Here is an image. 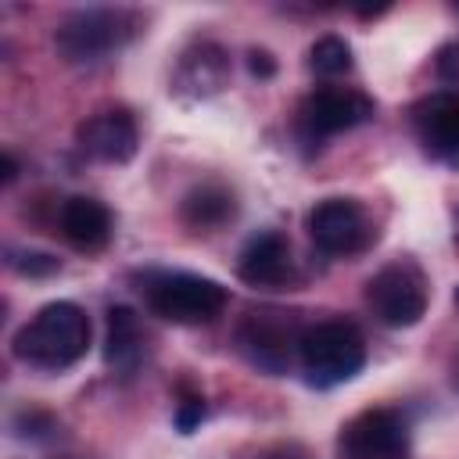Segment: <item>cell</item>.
Instances as JSON below:
<instances>
[{"label": "cell", "instance_id": "277c9868", "mask_svg": "<svg viewBox=\"0 0 459 459\" xmlns=\"http://www.w3.org/2000/svg\"><path fill=\"white\" fill-rule=\"evenodd\" d=\"M143 298L151 305L154 316L169 319V323H212L222 308H226V287L197 276V273H147L143 276Z\"/></svg>", "mask_w": 459, "mask_h": 459}, {"label": "cell", "instance_id": "8992f818", "mask_svg": "<svg viewBox=\"0 0 459 459\" xmlns=\"http://www.w3.org/2000/svg\"><path fill=\"white\" fill-rule=\"evenodd\" d=\"M308 237L323 255H359L373 240L366 208L351 197H326L308 212Z\"/></svg>", "mask_w": 459, "mask_h": 459}, {"label": "cell", "instance_id": "ac0fdd59", "mask_svg": "<svg viewBox=\"0 0 459 459\" xmlns=\"http://www.w3.org/2000/svg\"><path fill=\"white\" fill-rule=\"evenodd\" d=\"M7 265L18 273V276H50L61 269V262L47 251H25V247H11L7 251Z\"/></svg>", "mask_w": 459, "mask_h": 459}, {"label": "cell", "instance_id": "9c48e42d", "mask_svg": "<svg viewBox=\"0 0 459 459\" xmlns=\"http://www.w3.org/2000/svg\"><path fill=\"white\" fill-rule=\"evenodd\" d=\"M366 118H373V100L344 86H323L308 93L301 104V126L308 136H333V133L362 126Z\"/></svg>", "mask_w": 459, "mask_h": 459}, {"label": "cell", "instance_id": "4fadbf2b", "mask_svg": "<svg viewBox=\"0 0 459 459\" xmlns=\"http://www.w3.org/2000/svg\"><path fill=\"white\" fill-rule=\"evenodd\" d=\"M57 226L79 251H100L111 240V212L97 197H68L57 212Z\"/></svg>", "mask_w": 459, "mask_h": 459}, {"label": "cell", "instance_id": "30bf717a", "mask_svg": "<svg viewBox=\"0 0 459 459\" xmlns=\"http://www.w3.org/2000/svg\"><path fill=\"white\" fill-rule=\"evenodd\" d=\"M136 143H140V133L129 111H100L79 126V147L111 165L129 161L136 154Z\"/></svg>", "mask_w": 459, "mask_h": 459}, {"label": "cell", "instance_id": "cb8c5ba5", "mask_svg": "<svg viewBox=\"0 0 459 459\" xmlns=\"http://www.w3.org/2000/svg\"><path fill=\"white\" fill-rule=\"evenodd\" d=\"M452 387L459 391V355H455V362H452Z\"/></svg>", "mask_w": 459, "mask_h": 459}, {"label": "cell", "instance_id": "5bb4252c", "mask_svg": "<svg viewBox=\"0 0 459 459\" xmlns=\"http://www.w3.org/2000/svg\"><path fill=\"white\" fill-rule=\"evenodd\" d=\"M416 129L434 154H459V93L445 90L427 97L416 108Z\"/></svg>", "mask_w": 459, "mask_h": 459}, {"label": "cell", "instance_id": "d6986e66", "mask_svg": "<svg viewBox=\"0 0 459 459\" xmlns=\"http://www.w3.org/2000/svg\"><path fill=\"white\" fill-rule=\"evenodd\" d=\"M434 72H437L441 82L459 86V39H455V43H445V47L437 50V57H434Z\"/></svg>", "mask_w": 459, "mask_h": 459}, {"label": "cell", "instance_id": "7c38bea8", "mask_svg": "<svg viewBox=\"0 0 459 459\" xmlns=\"http://www.w3.org/2000/svg\"><path fill=\"white\" fill-rule=\"evenodd\" d=\"M226 75H230V57L219 43H197L190 47L183 57H179V68H176V79H172V90L183 93V97H212L226 86Z\"/></svg>", "mask_w": 459, "mask_h": 459}, {"label": "cell", "instance_id": "8fae6325", "mask_svg": "<svg viewBox=\"0 0 459 459\" xmlns=\"http://www.w3.org/2000/svg\"><path fill=\"white\" fill-rule=\"evenodd\" d=\"M237 276L251 287H280L290 280V244L283 233L276 230H265V233H255L240 258H237Z\"/></svg>", "mask_w": 459, "mask_h": 459}, {"label": "cell", "instance_id": "3957f363", "mask_svg": "<svg viewBox=\"0 0 459 459\" xmlns=\"http://www.w3.org/2000/svg\"><path fill=\"white\" fill-rule=\"evenodd\" d=\"M136 32V14L126 7H79L61 18L54 43L68 65H93L122 50Z\"/></svg>", "mask_w": 459, "mask_h": 459}, {"label": "cell", "instance_id": "ba28073f", "mask_svg": "<svg viewBox=\"0 0 459 459\" xmlns=\"http://www.w3.org/2000/svg\"><path fill=\"white\" fill-rule=\"evenodd\" d=\"M341 445L351 459H402L409 448V427L394 409H366L344 427Z\"/></svg>", "mask_w": 459, "mask_h": 459}, {"label": "cell", "instance_id": "e0dca14e", "mask_svg": "<svg viewBox=\"0 0 459 459\" xmlns=\"http://www.w3.org/2000/svg\"><path fill=\"white\" fill-rule=\"evenodd\" d=\"M308 68L316 75H344L351 68V47L341 36H319L308 50Z\"/></svg>", "mask_w": 459, "mask_h": 459}, {"label": "cell", "instance_id": "44dd1931", "mask_svg": "<svg viewBox=\"0 0 459 459\" xmlns=\"http://www.w3.org/2000/svg\"><path fill=\"white\" fill-rule=\"evenodd\" d=\"M258 459H312V452L298 441H280V445H269L265 452H258Z\"/></svg>", "mask_w": 459, "mask_h": 459}, {"label": "cell", "instance_id": "6da1fadb", "mask_svg": "<svg viewBox=\"0 0 459 459\" xmlns=\"http://www.w3.org/2000/svg\"><path fill=\"white\" fill-rule=\"evenodd\" d=\"M90 316L75 301H50L14 333V355L36 369H68L90 351Z\"/></svg>", "mask_w": 459, "mask_h": 459}, {"label": "cell", "instance_id": "7a4b0ae2", "mask_svg": "<svg viewBox=\"0 0 459 459\" xmlns=\"http://www.w3.org/2000/svg\"><path fill=\"white\" fill-rule=\"evenodd\" d=\"M298 355H301L305 380L326 391V387L351 380L366 366V341L355 323L323 319L298 337Z\"/></svg>", "mask_w": 459, "mask_h": 459}, {"label": "cell", "instance_id": "9a60e30c", "mask_svg": "<svg viewBox=\"0 0 459 459\" xmlns=\"http://www.w3.org/2000/svg\"><path fill=\"white\" fill-rule=\"evenodd\" d=\"M143 355V337H140V319L129 305H111L108 308V341H104V359L108 366L129 373Z\"/></svg>", "mask_w": 459, "mask_h": 459}, {"label": "cell", "instance_id": "603a6c76", "mask_svg": "<svg viewBox=\"0 0 459 459\" xmlns=\"http://www.w3.org/2000/svg\"><path fill=\"white\" fill-rule=\"evenodd\" d=\"M14 176H18V161L14 154H4V183H14Z\"/></svg>", "mask_w": 459, "mask_h": 459}, {"label": "cell", "instance_id": "ffe728a7", "mask_svg": "<svg viewBox=\"0 0 459 459\" xmlns=\"http://www.w3.org/2000/svg\"><path fill=\"white\" fill-rule=\"evenodd\" d=\"M201 420H204V398L201 394L183 398L179 409H176V430L179 434H190L194 427H201Z\"/></svg>", "mask_w": 459, "mask_h": 459}, {"label": "cell", "instance_id": "52a82bcc", "mask_svg": "<svg viewBox=\"0 0 459 459\" xmlns=\"http://www.w3.org/2000/svg\"><path fill=\"white\" fill-rule=\"evenodd\" d=\"M294 330L287 319H280V312H251L240 330H237V348L240 355L262 369V373H287L290 366V351H294Z\"/></svg>", "mask_w": 459, "mask_h": 459}, {"label": "cell", "instance_id": "2e32d148", "mask_svg": "<svg viewBox=\"0 0 459 459\" xmlns=\"http://www.w3.org/2000/svg\"><path fill=\"white\" fill-rule=\"evenodd\" d=\"M233 212H237V201H233V194H230L226 186H219V183H201V186H194V190L183 197V208H179L183 222H186L190 230H201V233L219 230L222 222L233 219Z\"/></svg>", "mask_w": 459, "mask_h": 459}, {"label": "cell", "instance_id": "5b68a950", "mask_svg": "<svg viewBox=\"0 0 459 459\" xmlns=\"http://www.w3.org/2000/svg\"><path fill=\"white\" fill-rule=\"evenodd\" d=\"M427 276L416 262L398 258L369 276L366 283V305L384 326H416L427 316Z\"/></svg>", "mask_w": 459, "mask_h": 459}, {"label": "cell", "instance_id": "7402d4cb", "mask_svg": "<svg viewBox=\"0 0 459 459\" xmlns=\"http://www.w3.org/2000/svg\"><path fill=\"white\" fill-rule=\"evenodd\" d=\"M247 68H251V75H258V79H273V75H276V61L269 57V50H251V54H247Z\"/></svg>", "mask_w": 459, "mask_h": 459}]
</instances>
